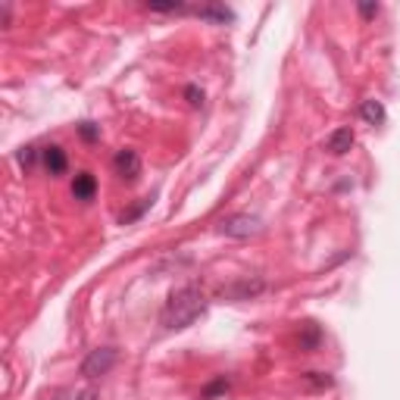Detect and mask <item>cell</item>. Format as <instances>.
<instances>
[{
  "label": "cell",
  "mask_w": 400,
  "mask_h": 400,
  "mask_svg": "<svg viewBox=\"0 0 400 400\" xmlns=\"http://www.w3.org/2000/svg\"><path fill=\"white\" fill-rule=\"evenodd\" d=\"M72 400H97V391H94V388H85V391H78Z\"/></svg>",
  "instance_id": "cell-20"
},
{
  "label": "cell",
  "mask_w": 400,
  "mask_h": 400,
  "mask_svg": "<svg viewBox=\"0 0 400 400\" xmlns=\"http://www.w3.org/2000/svg\"><path fill=\"white\" fill-rule=\"evenodd\" d=\"M112 169H116V175H119V178H125V181H135L138 175H141V156H138V150L122 147L116 156H112Z\"/></svg>",
  "instance_id": "cell-5"
},
{
  "label": "cell",
  "mask_w": 400,
  "mask_h": 400,
  "mask_svg": "<svg viewBox=\"0 0 400 400\" xmlns=\"http://www.w3.org/2000/svg\"><path fill=\"white\" fill-rule=\"evenodd\" d=\"M94 194H97V178H94L91 172H78L72 181V197L75 200H94Z\"/></svg>",
  "instance_id": "cell-8"
},
{
  "label": "cell",
  "mask_w": 400,
  "mask_h": 400,
  "mask_svg": "<svg viewBox=\"0 0 400 400\" xmlns=\"http://www.w3.org/2000/svg\"><path fill=\"white\" fill-rule=\"evenodd\" d=\"M360 16H362V19L378 16V3H360Z\"/></svg>",
  "instance_id": "cell-19"
},
{
  "label": "cell",
  "mask_w": 400,
  "mask_h": 400,
  "mask_svg": "<svg viewBox=\"0 0 400 400\" xmlns=\"http://www.w3.org/2000/svg\"><path fill=\"white\" fill-rule=\"evenodd\" d=\"M203 310H206L203 288L188 281V285L175 288V291L169 294L166 306H162V312H160V322H162V328L178 331V328H188L197 316H203Z\"/></svg>",
  "instance_id": "cell-1"
},
{
  "label": "cell",
  "mask_w": 400,
  "mask_h": 400,
  "mask_svg": "<svg viewBox=\"0 0 400 400\" xmlns=\"http://www.w3.org/2000/svg\"><path fill=\"white\" fill-rule=\"evenodd\" d=\"M116 360H119L116 347H97L81 360V375H85V378H100V375H106L116 366Z\"/></svg>",
  "instance_id": "cell-4"
},
{
  "label": "cell",
  "mask_w": 400,
  "mask_h": 400,
  "mask_svg": "<svg viewBox=\"0 0 400 400\" xmlns=\"http://www.w3.org/2000/svg\"><path fill=\"white\" fill-rule=\"evenodd\" d=\"M266 291V278H260V275H253V278H235L228 281V285H222L216 291L219 300H228V303H241V300H253L260 297V294Z\"/></svg>",
  "instance_id": "cell-2"
},
{
  "label": "cell",
  "mask_w": 400,
  "mask_h": 400,
  "mask_svg": "<svg viewBox=\"0 0 400 400\" xmlns=\"http://www.w3.org/2000/svg\"><path fill=\"white\" fill-rule=\"evenodd\" d=\"M262 231V219L250 216V212H231L219 222V235L225 238H253Z\"/></svg>",
  "instance_id": "cell-3"
},
{
  "label": "cell",
  "mask_w": 400,
  "mask_h": 400,
  "mask_svg": "<svg viewBox=\"0 0 400 400\" xmlns=\"http://www.w3.org/2000/svg\"><path fill=\"white\" fill-rule=\"evenodd\" d=\"M41 162H44V169H47L50 175H62V172H66V166H69L66 150H62L60 144H50V147H44L41 150Z\"/></svg>",
  "instance_id": "cell-7"
},
{
  "label": "cell",
  "mask_w": 400,
  "mask_h": 400,
  "mask_svg": "<svg viewBox=\"0 0 400 400\" xmlns=\"http://www.w3.org/2000/svg\"><path fill=\"white\" fill-rule=\"evenodd\" d=\"M144 6H147L150 12H188L185 3H153V0H147Z\"/></svg>",
  "instance_id": "cell-15"
},
{
  "label": "cell",
  "mask_w": 400,
  "mask_h": 400,
  "mask_svg": "<svg viewBox=\"0 0 400 400\" xmlns=\"http://www.w3.org/2000/svg\"><path fill=\"white\" fill-rule=\"evenodd\" d=\"M194 12H197L200 19H206V22H216V25L235 22V12H231L228 6H222V3H206V6H197Z\"/></svg>",
  "instance_id": "cell-9"
},
{
  "label": "cell",
  "mask_w": 400,
  "mask_h": 400,
  "mask_svg": "<svg viewBox=\"0 0 400 400\" xmlns=\"http://www.w3.org/2000/svg\"><path fill=\"white\" fill-rule=\"evenodd\" d=\"M78 135L85 138V141H97V138H100V125H94V122H81V125H78Z\"/></svg>",
  "instance_id": "cell-17"
},
{
  "label": "cell",
  "mask_w": 400,
  "mask_h": 400,
  "mask_svg": "<svg viewBox=\"0 0 400 400\" xmlns=\"http://www.w3.org/2000/svg\"><path fill=\"white\" fill-rule=\"evenodd\" d=\"M144 210H150V197H144V200H141V203H138V206H131L128 212H122V216H119V222H122V225L135 222L138 216H144Z\"/></svg>",
  "instance_id": "cell-14"
},
{
  "label": "cell",
  "mask_w": 400,
  "mask_h": 400,
  "mask_svg": "<svg viewBox=\"0 0 400 400\" xmlns=\"http://www.w3.org/2000/svg\"><path fill=\"white\" fill-rule=\"evenodd\" d=\"M38 156H41V150H38V147H22V150H19V166L31 169L38 162Z\"/></svg>",
  "instance_id": "cell-16"
},
{
  "label": "cell",
  "mask_w": 400,
  "mask_h": 400,
  "mask_svg": "<svg viewBox=\"0 0 400 400\" xmlns=\"http://www.w3.org/2000/svg\"><path fill=\"white\" fill-rule=\"evenodd\" d=\"M360 119L366 125H381V122H385V106H381V100H362V103H360Z\"/></svg>",
  "instance_id": "cell-10"
},
{
  "label": "cell",
  "mask_w": 400,
  "mask_h": 400,
  "mask_svg": "<svg viewBox=\"0 0 400 400\" xmlns=\"http://www.w3.org/2000/svg\"><path fill=\"white\" fill-rule=\"evenodd\" d=\"M303 385L312 388V391H325V388L335 385V378H331L328 372H306L303 375Z\"/></svg>",
  "instance_id": "cell-12"
},
{
  "label": "cell",
  "mask_w": 400,
  "mask_h": 400,
  "mask_svg": "<svg viewBox=\"0 0 400 400\" xmlns=\"http://www.w3.org/2000/svg\"><path fill=\"white\" fill-rule=\"evenodd\" d=\"M225 391H228V378H225V375H219V378H212L210 385L200 391V397L210 400V397H216V394H225Z\"/></svg>",
  "instance_id": "cell-13"
},
{
  "label": "cell",
  "mask_w": 400,
  "mask_h": 400,
  "mask_svg": "<svg viewBox=\"0 0 400 400\" xmlns=\"http://www.w3.org/2000/svg\"><path fill=\"white\" fill-rule=\"evenodd\" d=\"M353 141H356L353 131H350L347 125H344V128H335L328 138H325V150H328L331 156H344L350 147H353Z\"/></svg>",
  "instance_id": "cell-6"
},
{
  "label": "cell",
  "mask_w": 400,
  "mask_h": 400,
  "mask_svg": "<svg viewBox=\"0 0 400 400\" xmlns=\"http://www.w3.org/2000/svg\"><path fill=\"white\" fill-rule=\"evenodd\" d=\"M50 400H62V391H56V394H53V397H50Z\"/></svg>",
  "instance_id": "cell-21"
},
{
  "label": "cell",
  "mask_w": 400,
  "mask_h": 400,
  "mask_svg": "<svg viewBox=\"0 0 400 400\" xmlns=\"http://www.w3.org/2000/svg\"><path fill=\"white\" fill-rule=\"evenodd\" d=\"M185 97H188V103H191V106H203V91H200L197 85H188Z\"/></svg>",
  "instance_id": "cell-18"
},
{
  "label": "cell",
  "mask_w": 400,
  "mask_h": 400,
  "mask_svg": "<svg viewBox=\"0 0 400 400\" xmlns=\"http://www.w3.org/2000/svg\"><path fill=\"white\" fill-rule=\"evenodd\" d=\"M319 341H322V331H319V325H312V322L300 325V350H316Z\"/></svg>",
  "instance_id": "cell-11"
}]
</instances>
